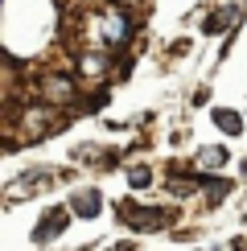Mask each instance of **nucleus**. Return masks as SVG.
<instances>
[{"mask_svg": "<svg viewBox=\"0 0 247 251\" xmlns=\"http://www.w3.org/2000/svg\"><path fill=\"white\" fill-rule=\"evenodd\" d=\"M99 206H103L99 190H78L74 198H70V214H78V218H95Z\"/></svg>", "mask_w": 247, "mask_h": 251, "instance_id": "obj_5", "label": "nucleus"}, {"mask_svg": "<svg viewBox=\"0 0 247 251\" xmlns=\"http://www.w3.org/2000/svg\"><path fill=\"white\" fill-rule=\"evenodd\" d=\"M243 173H247V161H243Z\"/></svg>", "mask_w": 247, "mask_h": 251, "instance_id": "obj_12", "label": "nucleus"}, {"mask_svg": "<svg viewBox=\"0 0 247 251\" xmlns=\"http://www.w3.org/2000/svg\"><path fill=\"white\" fill-rule=\"evenodd\" d=\"M132 37V17L128 13H103V41L107 46H124Z\"/></svg>", "mask_w": 247, "mask_h": 251, "instance_id": "obj_3", "label": "nucleus"}, {"mask_svg": "<svg viewBox=\"0 0 247 251\" xmlns=\"http://www.w3.org/2000/svg\"><path fill=\"white\" fill-rule=\"evenodd\" d=\"M214 124H219L222 132H231V136H239V132H243L239 111H231V107H214Z\"/></svg>", "mask_w": 247, "mask_h": 251, "instance_id": "obj_7", "label": "nucleus"}, {"mask_svg": "<svg viewBox=\"0 0 247 251\" xmlns=\"http://www.w3.org/2000/svg\"><path fill=\"white\" fill-rule=\"evenodd\" d=\"M128 185H132V190H148V185H152L148 165H136V169H128Z\"/></svg>", "mask_w": 247, "mask_h": 251, "instance_id": "obj_9", "label": "nucleus"}, {"mask_svg": "<svg viewBox=\"0 0 247 251\" xmlns=\"http://www.w3.org/2000/svg\"><path fill=\"white\" fill-rule=\"evenodd\" d=\"M198 165H206V169L226 165V149H202V152H198Z\"/></svg>", "mask_w": 247, "mask_h": 251, "instance_id": "obj_10", "label": "nucleus"}, {"mask_svg": "<svg viewBox=\"0 0 247 251\" xmlns=\"http://www.w3.org/2000/svg\"><path fill=\"white\" fill-rule=\"evenodd\" d=\"M41 95H46L49 103H66L70 95H74V87H70V78H49L46 87H41Z\"/></svg>", "mask_w": 247, "mask_h": 251, "instance_id": "obj_6", "label": "nucleus"}, {"mask_svg": "<svg viewBox=\"0 0 247 251\" xmlns=\"http://www.w3.org/2000/svg\"><path fill=\"white\" fill-rule=\"evenodd\" d=\"M120 223L132 231H161L173 223V210L165 206H136V202H120Z\"/></svg>", "mask_w": 247, "mask_h": 251, "instance_id": "obj_1", "label": "nucleus"}, {"mask_svg": "<svg viewBox=\"0 0 247 251\" xmlns=\"http://www.w3.org/2000/svg\"><path fill=\"white\" fill-rule=\"evenodd\" d=\"M62 231H66V210H46V218H41L37 231H33V243H49Z\"/></svg>", "mask_w": 247, "mask_h": 251, "instance_id": "obj_4", "label": "nucleus"}, {"mask_svg": "<svg viewBox=\"0 0 247 251\" xmlns=\"http://www.w3.org/2000/svg\"><path fill=\"white\" fill-rule=\"evenodd\" d=\"M54 177H62L58 169H29L25 177H21V185H13L8 190V198H25V194H41V190H49V185H58Z\"/></svg>", "mask_w": 247, "mask_h": 251, "instance_id": "obj_2", "label": "nucleus"}, {"mask_svg": "<svg viewBox=\"0 0 247 251\" xmlns=\"http://www.w3.org/2000/svg\"><path fill=\"white\" fill-rule=\"evenodd\" d=\"M235 17H239V8H235V4H231V8H219V13H214L210 21H206L202 29H206V33H222L226 25H235Z\"/></svg>", "mask_w": 247, "mask_h": 251, "instance_id": "obj_8", "label": "nucleus"}, {"mask_svg": "<svg viewBox=\"0 0 247 251\" xmlns=\"http://www.w3.org/2000/svg\"><path fill=\"white\" fill-rule=\"evenodd\" d=\"M231 251H247V239H235V247Z\"/></svg>", "mask_w": 247, "mask_h": 251, "instance_id": "obj_11", "label": "nucleus"}]
</instances>
